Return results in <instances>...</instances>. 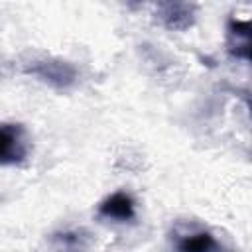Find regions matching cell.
<instances>
[{
	"mask_svg": "<svg viewBox=\"0 0 252 252\" xmlns=\"http://www.w3.org/2000/svg\"><path fill=\"white\" fill-rule=\"evenodd\" d=\"M26 71L57 89H65L73 85L77 79V69L69 61H61V59H39L33 61Z\"/></svg>",
	"mask_w": 252,
	"mask_h": 252,
	"instance_id": "cell-3",
	"label": "cell"
},
{
	"mask_svg": "<svg viewBox=\"0 0 252 252\" xmlns=\"http://www.w3.org/2000/svg\"><path fill=\"white\" fill-rule=\"evenodd\" d=\"M53 252H85L89 246V236L83 230H65L51 238Z\"/></svg>",
	"mask_w": 252,
	"mask_h": 252,
	"instance_id": "cell-7",
	"label": "cell"
},
{
	"mask_svg": "<svg viewBox=\"0 0 252 252\" xmlns=\"http://www.w3.org/2000/svg\"><path fill=\"white\" fill-rule=\"evenodd\" d=\"M158 18L169 30H185L193 24V6H189V4H161L158 8Z\"/></svg>",
	"mask_w": 252,
	"mask_h": 252,
	"instance_id": "cell-5",
	"label": "cell"
},
{
	"mask_svg": "<svg viewBox=\"0 0 252 252\" xmlns=\"http://www.w3.org/2000/svg\"><path fill=\"white\" fill-rule=\"evenodd\" d=\"M171 244L175 252H224L215 234L193 222H177L171 230Z\"/></svg>",
	"mask_w": 252,
	"mask_h": 252,
	"instance_id": "cell-1",
	"label": "cell"
},
{
	"mask_svg": "<svg viewBox=\"0 0 252 252\" xmlns=\"http://www.w3.org/2000/svg\"><path fill=\"white\" fill-rule=\"evenodd\" d=\"M96 213L102 219L116 220V222H128L136 217V203L126 191H116L108 195L96 209Z\"/></svg>",
	"mask_w": 252,
	"mask_h": 252,
	"instance_id": "cell-4",
	"label": "cell"
},
{
	"mask_svg": "<svg viewBox=\"0 0 252 252\" xmlns=\"http://www.w3.org/2000/svg\"><path fill=\"white\" fill-rule=\"evenodd\" d=\"M30 150L32 142L22 124H0V165L22 163Z\"/></svg>",
	"mask_w": 252,
	"mask_h": 252,
	"instance_id": "cell-2",
	"label": "cell"
},
{
	"mask_svg": "<svg viewBox=\"0 0 252 252\" xmlns=\"http://www.w3.org/2000/svg\"><path fill=\"white\" fill-rule=\"evenodd\" d=\"M228 51L234 57L248 59L250 57V22L230 20L228 24Z\"/></svg>",
	"mask_w": 252,
	"mask_h": 252,
	"instance_id": "cell-6",
	"label": "cell"
}]
</instances>
